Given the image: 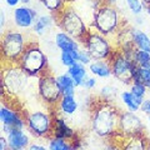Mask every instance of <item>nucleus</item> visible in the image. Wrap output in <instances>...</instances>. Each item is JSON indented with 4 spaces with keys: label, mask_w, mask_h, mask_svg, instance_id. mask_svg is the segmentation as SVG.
I'll use <instances>...</instances> for the list:
<instances>
[{
    "label": "nucleus",
    "mask_w": 150,
    "mask_h": 150,
    "mask_svg": "<svg viewBox=\"0 0 150 150\" xmlns=\"http://www.w3.org/2000/svg\"><path fill=\"white\" fill-rule=\"evenodd\" d=\"M31 1L33 0H21V4H24V5H29Z\"/></svg>",
    "instance_id": "nucleus-41"
},
{
    "label": "nucleus",
    "mask_w": 150,
    "mask_h": 150,
    "mask_svg": "<svg viewBox=\"0 0 150 150\" xmlns=\"http://www.w3.org/2000/svg\"><path fill=\"white\" fill-rule=\"evenodd\" d=\"M5 24H6L5 10H4V9H1V10H0V29H1V33L5 31Z\"/></svg>",
    "instance_id": "nucleus-37"
},
{
    "label": "nucleus",
    "mask_w": 150,
    "mask_h": 150,
    "mask_svg": "<svg viewBox=\"0 0 150 150\" xmlns=\"http://www.w3.org/2000/svg\"><path fill=\"white\" fill-rule=\"evenodd\" d=\"M140 111L144 112L146 115H150V98H145L143 104H142V108H140Z\"/></svg>",
    "instance_id": "nucleus-36"
},
{
    "label": "nucleus",
    "mask_w": 150,
    "mask_h": 150,
    "mask_svg": "<svg viewBox=\"0 0 150 150\" xmlns=\"http://www.w3.org/2000/svg\"><path fill=\"white\" fill-rule=\"evenodd\" d=\"M78 62V50L74 51H62L60 53V63L65 68H69Z\"/></svg>",
    "instance_id": "nucleus-30"
},
{
    "label": "nucleus",
    "mask_w": 150,
    "mask_h": 150,
    "mask_svg": "<svg viewBox=\"0 0 150 150\" xmlns=\"http://www.w3.org/2000/svg\"><path fill=\"white\" fill-rule=\"evenodd\" d=\"M56 79H58V84L63 91V95H75L78 85L68 71L62 75H56Z\"/></svg>",
    "instance_id": "nucleus-23"
},
{
    "label": "nucleus",
    "mask_w": 150,
    "mask_h": 150,
    "mask_svg": "<svg viewBox=\"0 0 150 150\" xmlns=\"http://www.w3.org/2000/svg\"><path fill=\"white\" fill-rule=\"evenodd\" d=\"M54 43L55 46L62 51H74V50H79L81 46V43L78 41L75 38L71 35H69L68 33H65L63 30L58 31L54 36Z\"/></svg>",
    "instance_id": "nucleus-17"
},
{
    "label": "nucleus",
    "mask_w": 150,
    "mask_h": 150,
    "mask_svg": "<svg viewBox=\"0 0 150 150\" xmlns=\"http://www.w3.org/2000/svg\"><path fill=\"white\" fill-rule=\"evenodd\" d=\"M126 144L123 145L125 149H131V150H142L148 148V139L145 138V135H137V137H131L124 139Z\"/></svg>",
    "instance_id": "nucleus-26"
},
{
    "label": "nucleus",
    "mask_w": 150,
    "mask_h": 150,
    "mask_svg": "<svg viewBox=\"0 0 150 150\" xmlns=\"http://www.w3.org/2000/svg\"><path fill=\"white\" fill-rule=\"evenodd\" d=\"M9 148V144H8V139L5 135H1L0 137V150H6Z\"/></svg>",
    "instance_id": "nucleus-38"
},
{
    "label": "nucleus",
    "mask_w": 150,
    "mask_h": 150,
    "mask_svg": "<svg viewBox=\"0 0 150 150\" xmlns=\"http://www.w3.org/2000/svg\"><path fill=\"white\" fill-rule=\"evenodd\" d=\"M78 62H80L81 64L86 65V67L93 62V59H91L90 54H89V51L84 48L83 45L80 46V49L78 50Z\"/></svg>",
    "instance_id": "nucleus-34"
},
{
    "label": "nucleus",
    "mask_w": 150,
    "mask_h": 150,
    "mask_svg": "<svg viewBox=\"0 0 150 150\" xmlns=\"http://www.w3.org/2000/svg\"><path fill=\"white\" fill-rule=\"evenodd\" d=\"M0 121L3 124V134L5 135L14 128L25 129V110L15 109L10 105H6L5 101H3L0 106Z\"/></svg>",
    "instance_id": "nucleus-12"
},
{
    "label": "nucleus",
    "mask_w": 150,
    "mask_h": 150,
    "mask_svg": "<svg viewBox=\"0 0 150 150\" xmlns=\"http://www.w3.org/2000/svg\"><path fill=\"white\" fill-rule=\"evenodd\" d=\"M123 25L124 23L121 20L120 13L114 4L104 3L101 6L98 8V10L94 14L90 28L108 38L115 39Z\"/></svg>",
    "instance_id": "nucleus-2"
},
{
    "label": "nucleus",
    "mask_w": 150,
    "mask_h": 150,
    "mask_svg": "<svg viewBox=\"0 0 150 150\" xmlns=\"http://www.w3.org/2000/svg\"><path fill=\"white\" fill-rule=\"evenodd\" d=\"M104 3H106V0H78L73 5H80V8L75 6V9L81 14V16L85 19L89 26H91L94 14L98 10V8L101 6Z\"/></svg>",
    "instance_id": "nucleus-16"
},
{
    "label": "nucleus",
    "mask_w": 150,
    "mask_h": 150,
    "mask_svg": "<svg viewBox=\"0 0 150 150\" xmlns=\"http://www.w3.org/2000/svg\"><path fill=\"white\" fill-rule=\"evenodd\" d=\"M145 11H146V14L150 16V5H145Z\"/></svg>",
    "instance_id": "nucleus-42"
},
{
    "label": "nucleus",
    "mask_w": 150,
    "mask_h": 150,
    "mask_svg": "<svg viewBox=\"0 0 150 150\" xmlns=\"http://www.w3.org/2000/svg\"><path fill=\"white\" fill-rule=\"evenodd\" d=\"M134 80H138V81L146 84L150 80V70L144 68V67H137L135 74H134Z\"/></svg>",
    "instance_id": "nucleus-32"
},
{
    "label": "nucleus",
    "mask_w": 150,
    "mask_h": 150,
    "mask_svg": "<svg viewBox=\"0 0 150 150\" xmlns=\"http://www.w3.org/2000/svg\"><path fill=\"white\" fill-rule=\"evenodd\" d=\"M30 39L20 29H8L1 35V54L5 64H16Z\"/></svg>",
    "instance_id": "nucleus-5"
},
{
    "label": "nucleus",
    "mask_w": 150,
    "mask_h": 150,
    "mask_svg": "<svg viewBox=\"0 0 150 150\" xmlns=\"http://www.w3.org/2000/svg\"><path fill=\"white\" fill-rule=\"evenodd\" d=\"M146 123H148L149 128H150V115H146Z\"/></svg>",
    "instance_id": "nucleus-44"
},
{
    "label": "nucleus",
    "mask_w": 150,
    "mask_h": 150,
    "mask_svg": "<svg viewBox=\"0 0 150 150\" xmlns=\"http://www.w3.org/2000/svg\"><path fill=\"white\" fill-rule=\"evenodd\" d=\"M56 25V18L53 14H41V15L38 16L34 26L31 29V33L34 35H36L38 38L43 36L44 34H46V31L50 30L53 26Z\"/></svg>",
    "instance_id": "nucleus-19"
},
{
    "label": "nucleus",
    "mask_w": 150,
    "mask_h": 150,
    "mask_svg": "<svg viewBox=\"0 0 150 150\" xmlns=\"http://www.w3.org/2000/svg\"><path fill=\"white\" fill-rule=\"evenodd\" d=\"M28 149H30V150H45V149H48V146L41 145V144H30Z\"/></svg>",
    "instance_id": "nucleus-40"
},
{
    "label": "nucleus",
    "mask_w": 150,
    "mask_h": 150,
    "mask_svg": "<svg viewBox=\"0 0 150 150\" xmlns=\"http://www.w3.org/2000/svg\"><path fill=\"white\" fill-rule=\"evenodd\" d=\"M115 95H116V89L110 85L103 86L99 91V98L103 100H106V101H112Z\"/></svg>",
    "instance_id": "nucleus-33"
},
{
    "label": "nucleus",
    "mask_w": 150,
    "mask_h": 150,
    "mask_svg": "<svg viewBox=\"0 0 150 150\" xmlns=\"http://www.w3.org/2000/svg\"><path fill=\"white\" fill-rule=\"evenodd\" d=\"M38 3L40 5H43L44 9H46L50 14H53L55 16L62 13L64 8L68 5L67 0H38Z\"/></svg>",
    "instance_id": "nucleus-25"
},
{
    "label": "nucleus",
    "mask_w": 150,
    "mask_h": 150,
    "mask_svg": "<svg viewBox=\"0 0 150 150\" xmlns=\"http://www.w3.org/2000/svg\"><path fill=\"white\" fill-rule=\"evenodd\" d=\"M56 112L62 114L63 116H73L79 110V103L75 95H63L60 99L59 104L56 105L55 109Z\"/></svg>",
    "instance_id": "nucleus-18"
},
{
    "label": "nucleus",
    "mask_w": 150,
    "mask_h": 150,
    "mask_svg": "<svg viewBox=\"0 0 150 150\" xmlns=\"http://www.w3.org/2000/svg\"><path fill=\"white\" fill-rule=\"evenodd\" d=\"M48 149H50V150H69V149H73V145L68 139L51 135L49 138V142H48Z\"/></svg>",
    "instance_id": "nucleus-27"
},
{
    "label": "nucleus",
    "mask_w": 150,
    "mask_h": 150,
    "mask_svg": "<svg viewBox=\"0 0 150 150\" xmlns=\"http://www.w3.org/2000/svg\"><path fill=\"white\" fill-rule=\"evenodd\" d=\"M120 100L121 104L124 105V108L129 111H135L138 112L140 111V108H142V104L144 99L137 96L135 94L131 93V90H124L120 94Z\"/></svg>",
    "instance_id": "nucleus-21"
},
{
    "label": "nucleus",
    "mask_w": 150,
    "mask_h": 150,
    "mask_svg": "<svg viewBox=\"0 0 150 150\" xmlns=\"http://www.w3.org/2000/svg\"><path fill=\"white\" fill-rule=\"evenodd\" d=\"M145 126L142 116H139L135 111L121 110L119 119V134L124 139L137 137L144 134Z\"/></svg>",
    "instance_id": "nucleus-11"
},
{
    "label": "nucleus",
    "mask_w": 150,
    "mask_h": 150,
    "mask_svg": "<svg viewBox=\"0 0 150 150\" xmlns=\"http://www.w3.org/2000/svg\"><path fill=\"white\" fill-rule=\"evenodd\" d=\"M5 4L9 8H16L19 4H21V0H5Z\"/></svg>",
    "instance_id": "nucleus-39"
},
{
    "label": "nucleus",
    "mask_w": 150,
    "mask_h": 150,
    "mask_svg": "<svg viewBox=\"0 0 150 150\" xmlns=\"http://www.w3.org/2000/svg\"><path fill=\"white\" fill-rule=\"evenodd\" d=\"M133 45L137 49L150 51V36L142 29L133 30Z\"/></svg>",
    "instance_id": "nucleus-24"
},
{
    "label": "nucleus",
    "mask_w": 150,
    "mask_h": 150,
    "mask_svg": "<svg viewBox=\"0 0 150 150\" xmlns=\"http://www.w3.org/2000/svg\"><path fill=\"white\" fill-rule=\"evenodd\" d=\"M51 110V109H50ZM53 115H54V129H53V135L55 137H60L64 139H68L70 143L78 137V133L74 130L73 126H70L68 123V120L65 119V116L62 114L56 112L53 110Z\"/></svg>",
    "instance_id": "nucleus-14"
},
{
    "label": "nucleus",
    "mask_w": 150,
    "mask_h": 150,
    "mask_svg": "<svg viewBox=\"0 0 150 150\" xmlns=\"http://www.w3.org/2000/svg\"><path fill=\"white\" fill-rule=\"evenodd\" d=\"M67 69H68L67 71L71 75V78L74 79V81L76 83L78 88H80L83 81L85 80L86 76L89 75V68L86 67V65L81 64L80 62H76L74 65H71V67H69Z\"/></svg>",
    "instance_id": "nucleus-22"
},
{
    "label": "nucleus",
    "mask_w": 150,
    "mask_h": 150,
    "mask_svg": "<svg viewBox=\"0 0 150 150\" xmlns=\"http://www.w3.org/2000/svg\"><path fill=\"white\" fill-rule=\"evenodd\" d=\"M5 137L8 139L9 149L11 150H23L29 148L30 145V137L24 129L14 128L5 134Z\"/></svg>",
    "instance_id": "nucleus-15"
},
{
    "label": "nucleus",
    "mask_w": 150,
    "mask_h": 150,
    "mask_svg": "<svg viewBox=\"0 0 150 150\" xmlns=\"http://www.w3.org/2000/svg\"><path fill=\"white\" fill-rule=\"evenodd\" d=\"M131 59H133V62L135 63L137 67H144L145 64H148L150 62V51L135 48Z\"/></svg>",
    "instance_id": "nucleus-28"
},
{
    "label": "nucleus",
    "mask_w": 150,
    "mask_h": 150,
    "mask_svg": "<svg viewBox=\"0 0 150 150\" xmlns=\"http://www.w3.org/2000/svg\"><path fill=\"white\" fill-rule=\"evenodd\" d=\"M81 45L89 51L93 60H109L116 49V45L111 43L110 38L91 28L83 39Z\"/></svg>",
    "instance_id": "nucleus-6"
},
{
    "label": "nucleus",
    "mask_w": 150,
    "mask_h": 150,
    "mask_svg": "<svg viewBox=\"0 0 150 150\" xmlns=\"http://www.w3.org/2000/svg\"><path fill=\"white\" fill-rule=\"evenodd\" d=\"M18 67H20L30 78H38L48 69V56L40 48L36 40H30L24 53L19 58Z\"/></svg>",
    "instance_id": "nucleus-3"
},
{
    "label": "nucleus",
    "mask_w": 150,
    "mask_h": 150,
    "mask_svg": "<svg viewBox=\"0 0 150 150\" xmlns=\"http://www.w3.org/2000/svg\"><path fill=\"white\" fill-rule=\"evenodd\" d=\"M38 16H39V14H38L35 8L24 5V4H20L19 6L14 8L11 14L14 26L21 30L33 29Z\"/></svg>",
    "instance_id": "nucleus-13"
},
{
    "label": "nucleus",
    "mask_w": 150,
    "mask_h": 150,
    "mask_svg": "<svg viewBox=\"0 0 150 150\" xmlns=\"http://www.w3.org/2000/svg\"><path fill=\"white\" fill-rule=\"evenodd\" d=\"M111 70H112V76L115 79H118L120 83L123 84H131V81L134 80V74L137 65L128 58L120 49L116 48L115 51L112 53L111 58L109 59Z\"/></svg>",
    "instance_id": "nucleus-10"
},
{
    "label": "nucleus",
    "mask_w": 150,
    "mask_h": 150,
    "mask_svg": "<svg viewBox=\"0 0 150 150\" xmlns=\"http://www.w3.org/2000/svg\"><path fill=\"white\" fill-rule=\"evenodd\" d=\"M89 73H91L94 76L100 79H108L112 76V70L109 60H93L88 65Z\"/></svg>",
    "instance_id": "nucleus-20"
},
{
    "label": "nucleus",
    "mask_w": 150,
    "mask_h": 150,
    "mask_svg": "<svg viewBox=\"0 0 150 150\" xmlns=\"http://www.w3.org/2000/svg\"><path fill=\"white\" fill-rule=\"evenodd\" d=\"M121 110L112 101L99 98L90 110V126L96 137L111 139L119 133V119Z\"/></svg>",
    "instance_id": "nucleus-1"
},
{
    "label": "nucleus",
    "mask_w": 150,
    "mask_h": 150,
    "mask_svg": "<svg viewBox=\"0 0 150 150\" xmlns=\"http://www.w3.org/2000/svg\"><path fill=\"white\" fill-rule=\"evenodd\" d=\"M29 75L16 64H5L3 69V88L4 94L10 98H16L25 90L29 84Z\"/></svg>",
    "instance_id": "nucleus-7"
},
{
    "label": "nucleus",
    "mask_w": 150,
    "mask_h": 150,
    "mask_svg": "<svg viewBox=\"0 0 150 150\" xmlns=\"http://www.w3.org/2000/svg\"><path fill=\"white\" fill-rule=\"evenodd\" d=\"M126 8L134 16H140L145 11V4L143 0H125Z\"/></svg>",
    "instance_id": "nucleus-29"
},
{
    "label": "nucleus",
    "mask_w": 150,
    "mask_h": 150,
    "mask_svg": "<svg viewBox=\"0 0 150 150\" xmlns=\"http://www.w3.org/2000/svg\"><path fill=\"white\" fill-rule=\"evenodd\" d=\"M145 85H146V86H148V90L150 91V80H149V81H148L146 84H145Z\"/></svg>",
    "instance_id": "nucleus-47"
},
{
    "label": "nucleus",
    "mask_w": 150,
    "mask_h": 150,
    "mask_svg": "<svg viewBox=\"0 0 150 150\" xmlns=\"http://www.w3.org/2000/svg\"><path fill=\"white\" fill-rule=\"evenodd\" d=\"M55 18L56 25L59 26V29L68 33L69 35H71L80 43L90 30L89 24L81 16V14L75 9L73 4H68L64 8V10L58 14Z\"/></svg>",
    "instance_id": "nucleus-4"
},
{
    "label": "nucleus",
    "mask_w": 150,
    "mask_h": 150,
    "mask_svg": "<svg viewBox=\"0 0 150 150\" xmlns=\"http://www.w3.org/2000/svg\"><path fill=\"white\" fill-rule=\"evenodd\" d=\"M106 3H110V4H116V0H106Z\"/></svg>",
    "instance_id": "nucleus-45"
},
{
    "label": "nucleus",
    "mask_w": 150,
    "mask_h": 150,
    "mask_svg": "<svg viewBox=\"0 0 150 150\" xmlns=\"http://www.w3.org/2000/svg\"><path fill=\"white\" fill-rule=\"evenodd\" d=\"M96 84H98L96 76H94V75H93V76H90V75H88L86 79L83 81V84H81V86H80V88L85 89V90H93V89L96 86Z\"/></svg>",
    "instance_id": "nucleus-35"
},
{
    "label": "nucleus",
    "mask_w": 150,
    "mask_h": 150,
    "mask_svg": "<svg viewBox=\"0 0 150 150\" xmlns=\"http://www.w3.org/2000/svg\"><path fill=\"white\" fill-rule=\"evenodd\" d=\"M38 95L43 104L51 110L55 109L62 99L63 91L58 84V79L49 70L38 76Z\"/></svg>",
    "instance_id": "nucleus-8"
},
{
    "label": "nucleus",
    "mask_w": 150,
    "mask_h": 150,
    "mask_svg": "<svg viewBox=\"0 0 150 150\" xmlns=\"http://www.w3.org/2000/svg\"><path fill=\"white\" fill-rule=\"evenodd\" d=\"M130 90L133 94H135L137 96L142 98V99H145V96H146L148 94V86L145 85L144 83L142 81H138V80H133L130 84Z\"/></svg>",
    "instance_id": "nucleus-31"
},
{
    "label": "nucleus",
    "mask_w": 150,
    "mask_h": 150,
    "mask_svg": "<svg viewBox=\"0 0 150 150\" xmlns=\"http://www.w3.org/2000/svg\"><path fill=\"white\" fill-rule=\"evenodd\" d=\"M76 1H78V0H67V3H68V4H75Z\"/></svg>",
    "instance_id": "nucleus-43"
},
{
    "label": "nucleus",
    "mask_w": 150,
    "mask_h": 150,
    "mask_svg": "<svg viewBox=\"0 0 150 150\" xmlns=\"http://www.w3.org/2000/svg\"><path fill=\"white\" fill-rule=\"evenodd\" d=\"M25 121H26V129L34 137L49 139L53 135V129H54L53 110L25 111Z\"/></svg>",
    "instance_id": "nucleus-9"
},
{
    "label": "nucleus",
    "mask_w": 150,
    "mask_h": 150,
    "mask_svg": "<svg viewBox=\"0 0 150 150\" xmlns=\"http://www.w3.org/2000/svg\"><path fill=\"white\" fill-rule=\"evenodd\" d=\"M143 3L145 5H150V0H143Z\"/></svg>",
    "instance_id": "nucleus-46"
}]
</instances>
